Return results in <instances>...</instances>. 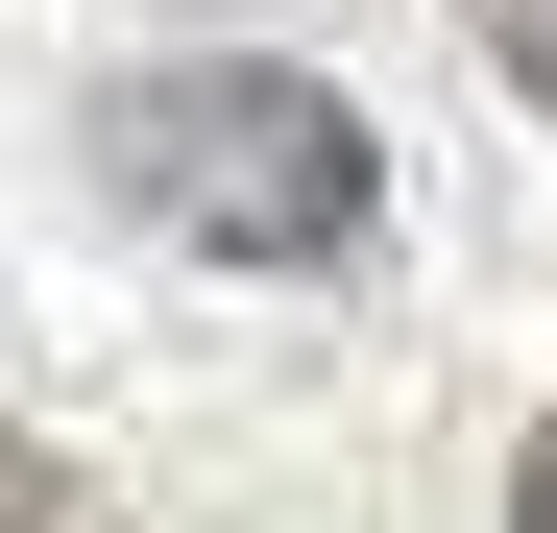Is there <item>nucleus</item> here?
Returning a JSON list of instances; mask_svg holds the SVG:
<instances>
[{"instance_id": "nucleus-3", "label": "nucleus", "mask_w": 557, "mask_h": 533, "mask_svg": "<svg viewBox=\"0 0 557 533\" xmlns=\"http://www.w3.org/2000/svg\"><path fill=\"white\" fill-rule=\"evenodd\" d=\"M460 25H485V73H509V98L557 122V0H460Z\"/></svg>"}, {"instance_id": "nucleus-1", "label": "nucleus", "mask_w": 557, "mask_h": 533, "mask_svg": "<svg viewBox=\"0 0 557 533\" xmlns=\"http://www.w3.org/2000/svg\"><path fill=\"white\" fill-rule=\"evenodd\" d=\"M98 170L195 243V266H339L388 219V146H363L339 73H267V49H195V73H122L98 98Z\"/></svg>"}, {"instance_id": "nucleus-4", "label": "nucleus", "mask_w": 557, "mask_h": 533, "mask_svg": "<svg viewBox=\"0 0 557 533\" xmlns=\"http://www.w3.org/2000/svg\"><path fill=\"white\" fill-rule=\"evenodd\" d=\"M509 533H557V412H533V461H509Z\"/></svg>"}, {"instance_id": "nucleus-2", "label": "nucleus", "mask_w": 557, "mask_h": 533, "mask_svg": "<svg viewBox=\"0 0 557 533\" xmlns=\"http://www.w3.org/2000/svg\"><path fill=\"white\" fill-rule=\"evenodd\" d=\"M0 533H98V485H73L49 436H0Z\"/></svg>"}]
</instances>
